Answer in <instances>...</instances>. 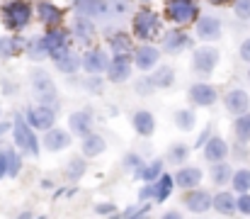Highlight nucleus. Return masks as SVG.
<instances>
[{"label":"nucleus","mask_w":250,"mask_h":219,"mask_svg":"<svg viewBox=\"0 0 250 219\" xmlns=\"http://www.w3.org/2000/svg\"><path fill=\"white\" fill-rule=\"evenodd\" d=\"M233 178V173H231V166L229 163H214V168H211V180L216 183V185H224V183H229Z\"/></svg>","instance_id":"obj_32"},{"label":"nucleus","mask_w":250,"mask_h":219,"mask_svg":"<svg viewBox=\"0 0 250 219\" xmlns=\"http://www.w3.org/2000/svg\"><path fill=\"white\" fill-rule=\"evenodd\" d=\"M238 54H241V59H243V61H248V64H250V37L243 42V44H241Z\"/></svg>","instance_id":"obj_44"},{"label":"nucleus","mask_w":250,"mask_h":219,"mask_svg":"<svg viewBox=\"0 0 250 219\" xmlns=\"http://www.w3.org/2000/svg\"><path fill=\"white\" fill-rule=\"evenodd\" d=\"M233 134H236V139H238L241 144H248L250 142V112L236 117V122H233Z\"/></svg>","instance_id":"obj_28"},{"label":"nucleus","mask_w":250,"mask_h":219,"mask_svg":"<svg viewBox=\"0 0 250 219\" xmlns=\"http://www.w3.org/2000/svg\"><path fill=\"white\" fill-rule=\"evenodd\" d=\"M7 129H12V124H7V122H0V137H5V132Z\"/></svg>","instance_id":"obj_48"},{"label":"nucleus","mask_w":250,"mask_h":219,"mask_svg":"<svg viewBox=\"0 0 250 219\" xmlns=\"http://www.w3.org/2000/svg\"><path fill=\"white\" fill-rule=\"evenodd\" d=\"M12 132H15V144L20 146V148H24L29 156H39V142H37V137H34V129H32V124L24 120V115H15V120H12Z\"/></svg>","instance_id":"obj_1"},{"label":"nucleus","mask_w":250,"mask_h":219,"mask_svg":"<svg viewBox=\"0 0 250 219\" xmlns=\"http://www.w3.org/2000/svg\"><path fill=\"white\" fill-rule=\"evenodd\" d=\"M32 90H34V95L39 97V102L42 105H51L54 100H56V83L51 80V75L46 71H42V69H34L32 71Z\"/></svg>","instance_id":"obj_3"},{"label":"nucleus","mask_w":250,"mask_h":219,"mask_svg":"<svg viewBox=\"0 0 250 219\" xmlns=\"http://www.w3.org/2000/svg\"><path fill=\"white\" fill-rule=\"evenodd\" d=\"M153 88H156V85H153L151 78H141V80L136 83V93H139V95H151Z\"/></svg>","instance_id":"obj_41"},{"label":"nucleus","mask_w":250,"mask_h":219,"mask_svg":"<svg viewBox=\"0 0 250 219\" xmlns=\"http://www.w3.org/2000/svg\"><path fill=\"white\" fill-rule=\"evenodd\" d=\"M17 219H32V212H22V215H20Z\"/></svg>","instance_id":"obj_49"},{"label":"nucleus","mask_w":250,"mask_h":219,"mask_svg":"<svg viewBox=\"0 0 250 219\" xmlns=\"http://www.w3.org/2000/svg\"><path fill=\"white\" fill-rule=\"evenodd\" d=\"M219 59H221V56H219V51H216L214 47H199V49L194 51V56H192V66H194L197 73L209 75V73H214Z\"/></svg>","instance_id":"obj_5"},{"label":"nucleus","mask_w":250,"mask_h":219,"mask_svg":"<svg viewBox=\"0 0 250 219\" xmlns=\"http://www.w3.org/2000/svg\"><path fill=\"white\" fill-rule=\"evenodd\" d=\"M0 112H2V110H0Z\"/></svg>","instance_id":"obj_54"},{"label":"nucleus","mask_w":250,"mask_h":219,"mask_svg":"<svg viewBox=\"0 0 250 219\" xmlns=\"http://www.w3.org/2000/svg\"><path fill=\"white\" fill-rule=\"evenodd\" d=\"M73 32H76V37H78L81 42H87V39L95 34V24H92V20L78 15V17L73 20Z\"/></svg>","instance_id":"obj_26"},{"label":"nucleus","mask_w":250,"mask_h":219,"mask_svg":"<svg viewBox=\"0 0 250 219\" xmlns=\"http://www.w3.org/2000/svg\"><path fill=\"white\" fill-rule=\"evenodd\" d=\"M129 75H131V61H129V56H114V61L109 64L107 78L112 83H124V80H129Z\"/></svg>","instance_id":"obj_16"},{"label":"nucleus","mask_w":250,"mask_h":219,"mask_svg":"<svg viewBox=\"0 0 250 219\" xmlns=\"http://www.w3.org/2000/svg\"><path fill=\"white\" fill-rule=\"evenodd\" d=\"M161 175H163V161H161V158L153 161V163H148V166L144 168V173H141V178H144L146 183H158Z\"/></svg>","instance_id":"obj_34"},{"label":"nucleus","mask_w":250,"mask_h":219,"mask_svg":"<svg viewBox=\"0 0 250 219\" xmlns=\"http://www.w3.org/2000/svg\"><path fill=\"white\" fill-rule=\"evenodd\" d=\"M66 42H68V32H63V29H51V32L44 34V44H46V49H49V56H51L54 51L68 49Z\"/></svg>","instance_id":"obj_20"},{"label":"nucleus","mask_w":250,"mask_h":219,"mask_svg":"<svg viewBox=\"0 0 250 219\" xmlns=\"http://www.w3.org/2000/svg\"><path fill=\"white\" fill-rule=\"evenodd\" d=\"M109 59H107V54L102 51V49H90V51H85L83 56V69L90 75H97V73L102 71H109Z\"/></svg>","instance_id":"obj_10"},{"label":"nucleus","mask_w":250,"mask_h":219,"mask_svg":"<svg viewBox=\"0 0 250 219\" xmlns=\"http://www.w3.org/2000/svg\"><path fill=\"white\" fill-rule=\"evenodd\" d=\"M104 148H107L104 139L97 137V134H90L87 139H83V156L85 158H95V156H100Z\"/></svg>","instance_id":"obj_24"},{"label":"nucleus","mask_w":250,"mask_h":219,"mask_svg":"<svg viewBox=\"0 0 250 219\" xmlns=\"http://www.w3.org/2000/svg\"><path fill=\"white\" fill-rule=\"evenodd\" d=\"M199 180H202V170H199V168H194V166L180 168V170L175 173V183H177L180 188H197V185H199Z\"/></svg>","instance_id":"obj_19"},{"label":"nucleus","mask_w":250,"mask_h":219,"mask_svg":"<svg viewBox=\"0 0 250 219\" xmlns=\"http://www.w3.org/2000/svg\"><path fill=\"white\" fill-rule=\"evenodd\" d=\"M197 37L204 39V42H214L221 37V22L219 17H211V15H204L197 20Z\"/></svg>","instance_id":"obj_12"},{"label":"nucleus","mask_w":250,"mask_h":219,"mask_svg":"<svg viewBox=\"0 0 250 219\" xmlns=\"http://www.w3.org/2000/svg\"><path fill=\"white\" fill-rule=\"evenodd\" d=\"M224 105H226V110H229L231 115L241 117V115H248L250 97H248V93H246L243 88H233V90H229V93H226Z\"/></svg>","instance_id":"obj_8"},{"label":"nucleus","mask_w":250,"mask_h":219,"mask_svg":"<svg viewBox=\"0 0 250 219\" xmlns=\"http://www.w3.org/2000/svg\"><path fill=\"white\" fill-rule=\"evenodd\" d=\"M214 210L219 212V215H233L236 210H238V200L233 197V193H219L216 197H214Z\"/></svg>","instance_id":"obj_21"},{"label":"nucleus","mask_w":250,"mask_h":219,"mask_svg":"<svg viewBox=\"0 0 250 219\" xmlns=\"http://www.w3.org/2000/svg\"><path fill=\"white\" fill-rule=\"evenodd\" d=\"M197 5L192 0H167V15L170 20H175L177 24H187L197 17Z\"/></svg>","instance_id":"obj_6"},{"label":"nucleus","mask_w":250,"mask_h":219,"mask_svg":"<svg viewBox=\"0 0 250 219\" xmlns=\"http://www.w3.org/2000/svg\"><path fill=\"white\" fill-rule=\"evenodd\" d=\"M161 219H182V215H180V212H166Z\"/></svg>","instance_id":"obj_47"},{"label":"nucleus","mask_w":250,"mask_h":219,"mask_svg":"<svg viewBox=\"0 0 250 219\" xmlns=\"http://www.w3.org/2000/svg\"><path fill=\"white\" fill-rule=\"evenodd\" d=\"M233 12L238 20H250V0H236Z\"/></svg>","instance_id":"obj_39"},{"label":"nucleus","mask_w":250,"mask_h":219,"mask_svg":"<svg viewBox=\"0 0 250 219\" xmlns=\"http://www.w3.org/2000/svg\"><path fill=\"white\" fill-rule=\"evenodd\" d=\"M185 207L189 212H199L202 215V212H207V210L214 207V197L207 190H189L187 197H185Z\"/></svg>","instance_id":"obj_13"},{"label":"nucleus","mask_w":250,"mask_h":219,"mask_svg":"<svg viewBox=\"0 0 250 219\" xmlns=\"http://www.w3.org/2000/svg\"><path fill=\"white\" fill-rule=\"evenodd\" d=\"M81 64H83V61H81V56H78V54H73V51H68L63 59H59V61H56V69H59L61 73H76L78 69H81Z\"/></svg>","instance_id":"obj_31"},{"label":"nucleus","mask_w":250,"mask_h":219,"mask_svg":"<svg viewBox=\"0 0 250 219\" xmlns=\"http://www.w3.org/2000/svg\"><path fill=\"white\" fill-rule=\"evenodd\" d=\"M83 173H85V161L83 158H73V161L68 163V178H71V180H78Z\"/></svg>","instance_id":"obj_37"},{"label":"nucleus","mask_w":250,"mask_h":219,"mask_svg":"<svg viewBox=\"0 0 250 219\" xmlns=\"http://www.w3.org/2000/svg\"><path fill=\"white\" fill-rule=\"evenodd\" d=\"M27 122L32 124V129H54V122H56V112L49 107V105H39V107H32L27 110Z\"/></svg>","instance_id":"obj_7"},{"label":"nucleus","mask_w":250,"mask_h":219,"mask_svg":"<svg viewBox=\"0 0 250 219\" xmlns=\"http://www.w3.org/2000/svg\"><path fill=\"white\" fill-rule=\"evenodd\" d=\"M39 219H44V217H39Z\"/></svg>","instance_id":"obj_52"},{"label":"nucleus","mask_w":250,"mask_h":219,"mask_svg":"<svg viewBox=\"0 0 250 219\" xmlns=\"http://www.w3.org/2000/svg\"><path fill=\"white\" fill-rule=\"evenodd\" d=\"M44 146H46L49 151H63V148L71 146V134H68L66 129L54 127V129H49V132L44 134Z\"/></svg>","instance_id":"obj_17"},{"label":"nucleus","mask_w":250,"mask_h":219,"mask_svg":"<svg viewBox=\"0 0 250 219\" xmlns=\"http://www.w3.org/2000/svg\"><path fill=\"white\" fill-rule=\"evenodd\" d=\"M39 17L44 24H59L63 20V12L51 2H39Z\"/></svg>","instance_id":"obj_23"},{"label":"nucleus","mask_w":250,"mask_h":219,"mask_svg":"<svg viewBox=\"0 0 250 219\" xmlns=\"http://www.w3.org/2000/svg\"><path fill=\"white\" fill-rule=\"evenodd\" d=\"M216 97H219V93H216V88L209 85V83H194V85L189 88V100H192L194 105H199V107L214 105Z\"/></svg>","instance_id":"obj_9"},{"label":"nucleus","mask_w":250,"mask_h":219,"mask_svg":"<svg viewBox=\"0 0 250 219\" xmlns=\"http://www.w3.org/2000/svg\"><path fill=\"white\" fill-rule=\"evenodd\" d=\"M187 153H189V148L185 144H175L170 148V161H172V163H182V161L187 158Z\"/></svg>","instance_id":"obj_38"},{"label":"nucleus","mask_w":250,"mask_h":219,"mask_svg":"<svg viewBox=\"0 0 250 219\" xmlns=\"http://www.w3.org/2000/svg\"><path fill=\"white\" fill-rule=\"evenodd\" d=\"M158 27H161V20H158V15L153 10L136 12V17H134V34L139 39H151L158 32Z\"/></svg>","instance_id":"obj_4"},{"label":"nucleus","mask_w":250,"mask_h":219,"mask_svg":"<svg viewBox=\"0 0 250 219\" xmlns=\"http://www.w3.org/2000/svg\"><path fill=\"white\" fill-rule=\"evenodd\" d=\"M32 17V7L27 0H10L5 7H2V22L10 27V29H22Z\"/></svg>","instance_id":"obj_2"},{"label":"nucleus","mask_w":250,"mask_h":219,"mask_svg":"<svg viewBox=\"0 0 250 219\" xmlns=\"http://www.w3.org/2000/svg\"><path fill=\"white\" fill-rule=\"evenodd\" d=\"M95 212H97V215H109V212H114V205H109V202L97 205V207H95Z\"/></svg>","instance_id":"obj_45"},{"label":"nucleus","mask_w":250,"mask_h":219,"mask_svg":"<svg viewBox=\"0 0 250 219\" xmlns=\"http://www.w3.org/2000/svg\"><path fill=\"white\" fill-rule=\"evenodd\" d=\"M22 49L20 37H0V56H12Z\"/></svg>","instance_id":"obj_33"},{"label":"nucleus","mask_w":250,"mask_h":219,"mask_svg":"<svg viewBox=\"0 0 250 219\" xmlns=\"http://www.w3.org/2000/svg\"><path fill=\"white\" fill-rule=\"evenodd\" d=\"M189 44V39H187V34L185 32H180V29H175V32H167L166 39H163V49H166L167 54H177L180 49H185Z\"/></svg>","instance_id":"obj_22"},{"label":"nucleus","mask_w":250,"mask_h":219,"mask_svg":"<svg viewBox=\"0 0 250 219\" xmlns=\"http://www.w3.org/2000/svg\"><path fill=\"white\" fill-rule=\"evenodd\" d=\"M236 158H246V146H236Z\"/></svg>","instance_id":"obj_46"},{"label":"nucleus","mask_w":250,"mask_h":219,"mask_svg":"<svg viewBox=\"0 0 250 219\" xmlns=\"http://www.w3.org/2000/svg\"><path fill=\"white\" fill-rule=\"evenodd\" d=\"M175 124H177L182 132L194 129V112H192V110H177V112H175Z\"/></svg>","instance_id":"obj_35"},{"label":"nucleus","mask_w":250,"mask_h":219,"mask_svg":"<svg viewBox=\"0 0 250 219\" xmlns=\"http://www.w3.org/2000/svg\"><path fill=\"white\" fill-rule=\"evenodd\" d=\"M158 59H161V51L156 47H151V44H144V47H139L134 51V61H136V66L141 71H151L158 64Z\"/></svg>","instance_id":"obj_14"},{"label":"nucleus","mask_w":250,"mask_h":219,"mask_svg":"<svg viewBox=\"0 0 250 219\" xmlns=\"http://www.w3.org/2000/svg\"><path fill=\"white\" fill-rule=\"evenodd\" d=\"M5 175H10V158H7V148L0 153V180H2Z\"/></svg>","instance_id":"obj_42"},{"label":"nucleus","mask_w":250,"mask_h":219,"mask_svg":"<svg viewBox=\"0 0 250 219\" xmlns=\"http://www.w3.org/2000/svg\"><path fill=\"white\" fill-rule=\"evenodd\" d=\"M109 47H112L114 56H126V54L131 51V39H129L124 32H117V34L109 37Z\"/></svg>","instance_id":"obj_25"},{"label":"nucleus","mask_w":250,"mask_h":219,"mask_svg":"<svg viewBox=\"0 0 250 219\" xmlns=\"http://www.w3.org/2000/svg\"><path fill=\"white\" fill-rule=\"evenodd\" d=\"M156 185V202H166L167 197H170V193H172V185H175V178L172 175H167V173H163L161 175V180L158 183H153Z\"/></svg>","instance_id":"obj_27"},{"label":"nucleus","mask_w":250,"mask_h":219,"mask_svg":"<svg viewBox=\"0 0 250 219\" xmlns=\"http://www.w3.org/2000/svg\"><path fill=\"white\" fill-rule=\"evenodd\" d=\"M46 56H49V49H46V44H44V37L32 39V42H29V59L39 61V59H46Z\"/></svg>","instance_id":"obj_36"},{"label":"nucleus","mask_w":250,"mask_h":219,"mask_svg":"<svg viewBox=\"0 0 250 219\" xmlns=\"http://www.w3.org/2000/svg\"><path fill=\"white\" fill-rule=\"evenodd\" d=\"M134 129H136V134H141V137H151V134L156 132V117H153L148 110L134 112Z\"/></svg>","instance_id":"obj_18"},{"label":"nucleus","mask_w":250,"mask_h":219,"mask_svg":"<svg viewBox=\"0 0 250 219\" xmlns=\"http://www.w3.org/2000/svg\"><path fill=\"white\" fill-rule=\"evenodd\" d=\"M231 185H233V190H236L238 195H248V190H250V170L248 168H238V170L233 173V178H231Z\"/></svg>","instance_id":"obj_29"},{"label":"nucleus","mask_w":250,"mask_h":219,"mask_svg":"<svg viewBox=\"0 0 250 219\" xmlns=\"http://www.w3.org/2000/svg\"><path fill=\"white\" fill-rule=\"evenodd\" d=\"M7 158H10V178H15V175L20 173V168H22V163H20V156H17L12 148H7Z\"/></svg>","instance_id":"obj_40"},{"label":"nucleus","mask_w":250,"mask_h":219,"mask_svg":"<svg viewBox=\"0 0 250 219\" xmlns=\"http://www.w3.org/2000/svg\"><path fill=\"white\" fill-rule=\"evenodd\" d=\"M238 212L241 215H250V195H241L238 197Z\"/></svg>","instance_id":"obj_43"},{"label":"nucleus","mask_w":250,"mask_h":219,"mask_svg":"<svg viewBox=\"0 0 250 219\" xmlns=\"http://www.w3.org/2000/svg\"><path fill=\"white\" fill-rule=\"evenodd\" d=\"M0 153H2V151H0Z\"/></svg>","instance_id":"obj_53"},{"label":"nucleus","mask_w":250,"mask_h":219,"mask_svg":"<svg viewBox=\"0 0 250 219\" xmlns=\"http://www.w3.org/2000/svg\"><path fill=\"white\" fill-rule=\"evenodd\" d=\"M68 129L78 137H90L92 134V112L90 110H78L68 117Z\"/></svg>","instance_id":"obj_11"},{"label":"nucleus","mask_w":250,"mask_h":219,"mask_svg":"<svg viewBox=\"0 0 250 219\" xmlns=\"http://www.w3.org/2000/svg\"><path fill=\"white\" fill-rule=\"evenodd\" d=\"M248 80H250V69H248Z\"/></svg>","instance_id":"obj_51"},{"label":"nucleus","mask_w":250,"mask_h":219,"mask_svg":"<svg viewBox=\"0 0 250 219\" xmlns=\"http://www.w3.org/2000/svg\"><path fill=\"white\" fill-rule=\"evenodd\" d=\"M229 156V144L221 137H211L204 146V158L209 163H224V158Z\"/></svg>","instance_id":"obj_15"},{"label":"nucleus","mask_w":250,"mask_h":219,"mask_svg":"<svg viewBox=\"0 0 250 219\" xmlns=\"http://www.w3.org/2000/svg\"><path fill=\"white\" fill-rule=\"evenodd\" d=\"M151 80H153L156 88H170V85L175 83V71H172L170 66H161V69L153 71Z\"/></svg>","instance_id":"obj_30"},{"label":"nucleus","mask_w":250,"mask_h":219,"mask_svg":"<svg viewBox=\"0 0 250 219\" xmlns=\"http://www.w3.org/2000/svg\"><path fill=\"white\" fill-rule=\"evenodd\" d=\"M211 2H226V0H211Z\"/></svg>","instance_id":"obj_50"}]
</instances>
